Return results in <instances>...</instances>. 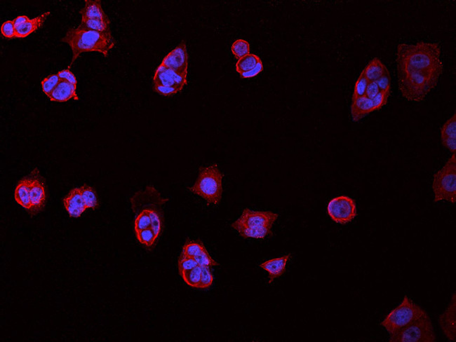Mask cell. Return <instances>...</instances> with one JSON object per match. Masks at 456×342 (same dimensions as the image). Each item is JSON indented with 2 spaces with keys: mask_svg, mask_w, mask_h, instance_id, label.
<instances>
[{
  "mask_svg": "<svg viewBox=\"0 0 456 342\" xmlns=\"http://www.w3.org/2000/svg\"><path fill=\"white\" fill-rule=\"evenodd\" d=\"M396 62L399 89L410 102H419L438 84L444 70L438 42L400 44Z\"/></svg>",
  "mask_w": 456,
  "mask_h": 342,
  "instance_id": "cell-1",
  "label": "cell"
},
{
  "mask_svg": "<svg viewBox=\"0 0 456 342\" xmlns=\"http://www.w3.org/2000/svg\"><path fill=\"white\" fill-rule=\"evenodd\" d=\"M61 41L68 44L73 52V58L68 69L71 68L78 57L87 52H98L108 57L110 50L115 47L116 40L112 32H100L81 27L68 29Z\"/></svg>",
  "mask_w": 456,
  "mask_h": 342,
  "instance_id": "cell-2",
  "label": "cell"
},
{
  "mask_svg": "<svg viewBox=\"0 0 456 342\" xmlns=\"http://www.w3.org/2000/svg\"><path fill=\"white\" fill-rule=\"evenodd\" d=\"M169 201V199L163 198L161 193L153 185H148L145 189L137 191L130 199L135 216L146 213L151 217V228L157 237L160 236L164 227L163 206Z\"/></svg>",
  "mask_w": 456,
  "mask_h": 342,
  "instance_id": "cell-3",
  "label": "cell"
},
{
  "mask_svg": "<svg viewBox=\"0 0 456 342\" xmlns=\"http://www.w3.org/2000/svg\"><path fill=\"white\" fill-rule=\"evenodd\" d=\"M223 175L216 163L199 168L198 178L195 185L188 189L207 201L208 205L219 204L223 194Z\"/></svg>",
  "mask_w": 456,
  "mask_h": 342,
  "instance_id": "cell-4",
  "label": "cell"
},
{
  "mask_svg": "<svg viewBox=\"0 0 456 342\" xmlns=\"http://www.w3.org/2000/svg\"><path fill=\"white\" fill-rule=\"evenodd\" d=\"M427 314L426 311L414 303L407 295H405L398 307L391 311L381 323L389 335H393L402 328Z\"/></svg>",
  "mask_w": 456,
  "mask_h": 342,
  "instance_id": "cell-5",
  "label": "cell"
},
{
  "mask_svg": "<svg viewBox=\"0 0 456 342\" xmlns=\"http://www.w3.org/2000/svg\"><path fill=\"white\" fill-rule=\"evenodd\" d=\"M432 190L434 202H456V155L452 154L445 165L434 175Z\"/></svg>",
  "mask_w": 456,
  "mask_h": 342,
  "instance_id": "cell-6",
  "label": "cell"
},
{
  "mask_svg": "<svg viewBox=\"0 0 456 342\" xmlns=\"http://www.w3.org/2000/svg\"><path fill=\"white\" fill-rule=\"evenodd\" d=\"M389 342H434V327L428 314H425L390 336Z\"/></svg>",
  "mask_w": 456,
  "mask_h": 342,
  "instance_id": "cell-7",
  "label": "cell"
},
{
  "mask_svg": "<svg viewBox=\"0 0 456 342\" xmlns=\"http://www.w3.org/2000/svg\"><path fill=\"white\" fill-rule=\"evenodd\" d=\"M327 212L336 223L346 225L357 216L356 201L347 196L335 197L328 203Z\"/></svg>",
  "mask_w": 456,
  "mask_h": 342,
  "instance_id": "cell-8",
  "label": "cell"
},
{
  "mask_svg": "<svg viewBox=\"0 0 456 342\" xmlns=\"http://www.w3.org/2000/svg\"><path fill=\"white\" fill-rule=\"evenodd\" d=\"M278 214L271 211H254L245 208L242 216L234 222L231 227L234 229L238 227L271 228L278 218Z\"/></svg>",
  "mask_w": 456,
  "mask_h": 342,
  "instance_id": "cell-9",
  "label": "cell"
},
{
  "mask_svg": "<svg viewBox=\"0 0 456 342\" xmlns=\"http://www.w3.org/2000/svg\"><path fill=\"white\" fill-rule=\"evenodd\" d=\"M28 177L30 185V197L31 202V208L29 210L32 216L42 211L45 208L46 198V189L45 180L40 176L37 168L34 169Z\"/></svg>",
  "mask_w": 456,
  "mask_h": 342,
  "instance_id": "cell-10",
  "label": "cell"
},
{
  "mask_svg": "<svg viewBox=\"0 0 456 342\" xmlns=\"http://www.w3.org/2000/svg\"><path fill=\"white\" fill-rule=\"evenodd\" d=\"M161 64L167 68L174 70L184 77H188V54L185 41H181L163 59Z\"/></svg>",
  "mask_w": 456,
  "mask_h": 342,
  "instance_id": "cell-11",
  "label": "cell"
},
{
  "mask_svg": "<svg viewBox=\"0 0 456 342\" xmlns=\"http://www.w3.org/2000/svg\"><path fill=\"white\" fill-rule=\"evenodd\" d=\"M439 324L444 335L449 341H456V294L452 295L451 302L445 311L440 315Z\"/></svg>",
  "mask_w": 456,
  "mask_h": 342,
  "instance_id": "cell-12",
  "label": "cell"
},
{
  "mask_svg": "<svg viewBox=\"0 0 456 342\" xmlns=\"http://www.w3.org/2000/svg\"><path fill=\"white\" fill-rule=\"evenodd\" d=\"M64 203L65 208L72 218H79L87 209L79 188L72 189L64 199Z\"/></svg>",
  "mask_w": 456,
  "mask_h": 342,
  "instance_id": "cell-13",
  "label": "cell"
},
{
  "mask_svg": "<svg viewBox=\"0 0 456 342\" xmlns=\"http://www.w3.org/2000/svg\"><path fill=\"white\" fill-rule=\"evenodd\" d=\"M77 87L67 81L60 80L54 90L52 91L49 98L51 101L65 102L73 98L79 100L77 94Z\"/></svg>",
  "mask_w": 456,
  "mask_h": 342,
  "instance_id": "cell-14",
  "label": "cell"
},
{
  "mask_svg": "<svg viewBox=\"0 0 456 342\" xmlns=\"http://www.w3.org/2000/svg\"><path fill=\"white\" fill-rule=\"evenodd\" d=\"M291 258V254L282 256V258H275L267 260L261 265L260 267L267 271L269 274V284L273 282L275 279L279 278L284 274L286 271V264Z\"/></svg>",
  "mask_w": 456,
  "mask_h": 342,
  "instance_id": "cell-15",
  "label": "cell"
},
{
  "mask_svg": "<svg viewBox=\"0 0 456 342\" xmlns=\"http://www.w3.org/2000/svg\"><path fill=\"white\" fill-rule=\"evenodd\" d=\"M85 7L79 11L81 18L111 23L102 8L100 0H85Z\"/></svg>",
  "mask_w": 456,
  "mask_h": 342,
  "instance_id": "cell-16",
  "label": "cell"
},
{
  "mask_svg": "<svg viewBox=\"0 0 456 342\" xmlns=\"http://www.w3.org/2000/svg\"><path fill=\"white\" fill-rule=\"evenodd\" d=\"M374 111L373 102L367 97L362 96L351 100V117L355 122H359Z\"/></svg>",
  "mask_w": 456,
  "mask_h": 342,
  "instance_id": "cell-17",
  "label": "cell"
},
{
  "mask_svg": "<svg viewBox=\"0 0 456 342\" xmlns=\"http://www.w3.org/2000/svg\"><path fill=\"white\" fill-rule=\"evenodd\" d=\"M49 15H50V11H47V12L41 14L40 16L36 17L35 18L30 19L28 22L16 28V38L28 37L30 34L40 29L42 27H43L44 24Z\"/></svg>",
  "mask_w": 456,
  "mask_h": 342,
  "instance_id": "cell-18",
  "label": "cell"
},
{
  "mask_svg": "<svg viewBox=\"0 0 456 342\" xmlns=\"http://www.w3.org/2000/svg\"><path fill=\"white\" fill-rule=\"evenodd\" d=\"M15 200L24 208L27 209L28 211L31 208L30 197V185L28 177H25L19 181L18 185L15 190Z\"/></svg>",
  "mask_w": 456,
  "mask_h": 342,
  "instance_id": "cell-19",
  "label": "cell"
},
{
  "mask_svg": "<svg viewBox=\"0 0 456 342\" xmlns=\"http://www.w3.org/2000/svg\"><path fill=\"white\" fill-rule=\"evenodd\" d=\"M388 70L381 61V59L374 58L368 62L362 72L368 81L370 82L377 81Z\"/></svg>",
  "mask_w": 456,
  "mask_h": 342,
  "instance_id": "cell-20",
  "label": "cell"
},
{
  "mask_svg": "<svg viewBox=\"0 0 456 342\" xmlns=\"http://www.w3.org/2000/svg\"><path fill=\"white\" fill-rule=\"evenodd\" d=\"M153 84L175 87V88L178 89L177 84L175 82L170 74L167 71V68L165 67L161 63L159 65V67L156 70L155 76H154L153 78Z\"/></svg>",
  "mask_w": 456,
  "mask_h": 342,
  "instance_id": "cell-21",
  "label": "cell"
},
{
  "mask_svg": "<svg viewBox=\"0 0 456 342\" xmlns=\"http://www.w3.org/2000/svg\"><path fill=\"white\" fill-rule=\"evenodd\" d=\"M206 250V248L200 239H197L196 241L187 239L185 244L182 246L181 253L190 258H195Z\"/></svg>",
  "mask_w": 456,
  "mask_h": 342,
  "instance_id": "cell-22",
  "label": "cell"
},
{
  "mask_svg": "<svg viewBox=\"0 0 456 342\" xmlns=\"http://www.w3.org/2000/svg\"><path fill=\"white\" fill-rule=\"evenodd\" d=\"M239 235L244 239H264L267 236L273 234L271 228H247L238 227L236 229Z\"/></svg>",
  "mask_w": 456,
  "mask_h": 342,
  "instance_id": "cell-23",
  "label": "cell"
},
{
  "mask_svg": "<svg viewBox=\"0 0 456 342\" xmlns=\"http://www.w3.org/2000/svg\"><path fill=\"white\" fill-rule=\"evenodd\" d=\"M261 60V59L257 55L250 54L247 56L243 57V58L237 60L235 67H236V71L238 72L239 75L244 73L248 71H250L253 68L257 66L258 62Z\"/></svg>",
  "mask_w": 456,
  "mask_h": 342,
  "instance_id": "cell-24",
  "label": "cell"
},
{
  "mask_svg": "<svg viewBox=\"0 0 456 342\" xmlns=\"http://www.w3.org/2000/svg\"><path fill=\"white\" fill-rule=\"evenodd\" d=\"M79 189H80L81 197H82L87 208H91L94 210L98 208L99 204H98L96 193L94 188L85 185L82 187H79Z\"/></svg>",
  "mask_w": 456,
  "mask_h": 342,
  "instance_id": "cell-25",
  "label": "cell"
},
{
  "mask_svg": "<svg viewBox=\"0 0 456 342\" xmlns=\"http://www.w3.org/2000/svg\"><path fill=\"white\" fill-rule=\"evenodd\" d=\"M180 276L188 286L199 289L201 276V267L197 265L191 270L185 271Z\"/></svg>",
  "mask_w": 456,
  "mask_h": 342,
  "instance_id": "cell-26",
  "label": "cell"
},
{
  "mask_svg": "<svg viewBox=\"0 0 456 342\" xmlns=\"http://www.w3.org/2000/svg\"><path fill=\"white\" fill-rule=\"evenodd\" d=\"M110 24L111 23L102 22L99 20L81 18V24L79 26L81 27L87 28V29L95 30V31L110 32H111Z\"/></svg>",
  "mask_w": 456,
  "mask_h": 342,
  "instance_id": "cell-27",
  "label": "cell"
},
{
  "mask_svg": "<svg viewBox=\"0 0 456 342\" xmlns=\"http://www.w3.org/2000/svg\"><path fill=\"white\" fill-rule=\"evenodd\" d=\"M136 237L138 241L148 249L153 248L158 239L152 228L136 232Z\"/></svg>",
  "mask_w": 456,
  "mask_h": 342,
  "instance_id": "cell-28",
  "label": "cell"
},
{
  "mask_svg": "<svg viewBox=\"0 0 456 342\" xmlns=\"http://www.w3.org/2000/svg\"><path fill=\"white\" fill-rule=\"evenodd\" d=\"M232 53L234 56L239 60L243 57L250 54V45L244 39H239L233 44L231 47Z\"/></svg>",
  "mask_w": 456,
  "mask_h": 342,
  "instance_id": "cell-29",
  "label": "cell"
},
{
  "mask_svg": "<svg viewBox=\"0 0 456 342\" xmlns=\"http://www.w3.org/2000/svg\"><path fill=\"white\" fill-rule=\"evenodd\" d=\"M456 138V115L454 114L441 129V139Z\"/></svg>",
  "mask_w": 456,
  "mask_h": 342,
  "instance_id": "cell-30",
  "label": "cell"
},
{
  "mask_svg": "<svg viewBox=\"0 0 456 342\" xmlns=\"http://www.w3.org/2000/svg\"><path fill=\"white\" fill-rule=\"evenodd\" d=\"M59 81L60 79L57 74L49 75L42 81V88H43V92L48 96V98L57 85L58 84Z\"/></svg>",
  "mask_w": 456,
  "mask_h": 342,
  "instance_id": "cell-31",
  "label": "cell"
},
{
  "mask_svg": "<svg viewBox=\"0 0 456 342\" xmlns=\"http://www.w3.org/2000/svg\"><path fill=\"white\" fill-rule=\"evenodd\" d=\"M368 83H369V81H368V79H366L362 72L360 77L357 79L356 83H355L354 93H353V97H351V100L360 98V97L365 96Z\"/></svg>",
  "mask_w": 456,
  "mask_h": 342,
  "instance_id": "cell-32",
  "label": "cell"
},
{
  "mask_svg": "<svg viewBox=\"0 0 456 342\" xmlns=\"http://www.w3.org/2000/svg\"><path fill=\"white\" fill-rule=\"evenodd\" d=\"M197 265H197V262L195 261L194 258H190V256L180 253L178 261V273H179L180 275H181L185 271L191 270L193 268L197 267Z\"/></svg>",
  "mask_w": 456,
  "mask_h": 342,
  "instance_id": "cell-33",
  "label": "cell"
},
{
  "mask_svg": "<svg viewBox=\"0 0 456 342\" xmlns=\"http://www.w3.org/2000/svg\"><path fill=\"white\" fill-rule=\"evenodd\" d=\"M134 229L135 231H142V230L151 228L152 220L151 217L146 213H140L135 216Z\"/></svg>",
  "mask_w": 456,
  "mask_h": 342,
  "instance_id": "cell-34",
  "label": "cell"
},
{
  "mask_svg": "<svg viewBox=\"0 0 456 342\" xmlns=\"http://www.w3.org/2000/svg\"><path fill=\"white\" fill-rule=\"evenodd\" d=\"M201 267V276L199 289H208L212 286L213 281H214V277H213L212 271H211V267Z\"/></svg>",
  "mask_w": 456,
  "mask_h": 342,
  "instance_id": "cell-35",
  "label": "cell"
},
{
  "mask_svg": "<svg viewBox=\"0 0 456 342\" xmlns=\"http://www.w3.org/2000/svg\"><path fill=\"white\" fill-rule=\"evenodd\" d=\"M194 259L197 262V265L200 266V267H212L219 266V263H218V262H216L213 259L207 250L202 252L199 255L197 256Z\"/></svg>",
  "mask_w": 456,
  "mask_h": 342,
  "instance_id": "cell-36",
  "label": "cell"
},
{
  "mask_svg": "<svg viewBox=\"0 0 456 342\" xmlns=\"http://www.w3.org/2000/svg\"><path fill=\"white\" fill-rule=\"evenodd\" d=\"M390 95L391 93L380 91L379 94L376 95V96L374 97L373 99H372V102H373L375 111L376 110H380L382 109L384 106L386 105Z\"/></svg>",
  "mask_w": 456,
  "mask_h": 342,
  "instance_id": "cell-37",
  "label": "cell"
},
{
  "mask_svg": "<svg viewBox=\"0 0 456 342\" xmlns=\"http://www.w3.org/2000/svg\"><path fill=\"white\" fill-rule=\"evenodd\" d=\"M2 35L7 39L16 38V28H15L13 20H7L2 25Z\"/></svg>",
  "mask_w": 456,
  "mask_h": 342,
  "instance_id": "cell-38",
  "label": "cell"
},
{
  "mask_svg": "<svg viewBox=\"0 0 456 342\" xmlns=\"http://www.w3.org/2000/svg\"><path fill=\"white\" fill-rule=\"evenodd\" d=\"M153 89L155 93L165 97L172 96L180 93L179 90L175 87H164L161 85L153 84Z\"/></svg>",
  "mask_w": 456,
  "mask_h": 342,
  "instance_id": "cell-39",
  "label": "cell"
},
{
  "mask_svg": "<svg viewBox=\"0 0 456 342\" xmlns=\"http://www.w3.org/2000/svg\"><path fill=\"white\" fill-rule=\"evenodd\" d=\"M376 82L379 87L380 91L391 93V77L389 71L384 74Z\"/></svg>",
  "mask_w": 456,
  "mask_h": 342,
  "instance_id": "cell-40",
  "label": "cell"
},
{
  "mask_svg": "<svg viewBox=\"0 0 456 342\" xmlns=\"http://www.w3.org/2000/svg\"><path fill=\"white\" fill-rule=\"evenodd\" d=\"M57 75H58V77H59L60 80L67 81L68 82L77 87V78H76L75 75H74L73 72L70 71V69H68H68L63 70L61 71L58 72Z\"/></svg>",
  "mask_w": 456,
  "mask_h": 342,
  "instance_id": "cell-41",
  "label": "cell"
},
{
  "mask_svg": "<svg viewBox=\"0 0 456 342\" xmlns=\"http://www.w3.org/2000/svg\"><path fill=\"white\" fill-rule=\"evenodd\" d=\"M263 64L262 60H260L255 68H253L250 71L244 72V73L240 74V77L242 79H248V78L255 77L256 76L259 75L260 72L263 71Z\"/></svg>",
  "mask_w": 456,
  "mask_h": 342,
  "instance_id": "cell-42",
  "label": "cell"
},
{
  "mask_svg": "<svg viewBox=\"0 0 456 342\" xmlns=\"http://www.w3.org/2000/svg\"><path fill=\"white\" fill-rule=\"evenodd\" d=\"M380 92V89L378 87L376 81H370L368 83L367 89H366V94L365 96L367 97L369 99H373L374 97Z\"/></svg>",
  "mask_w": 456,
  "mask_h": 342,
  "instance_id": "cell-43",
  "label": "cell"
},
{
  "mask_svg": "<svg viewBox=\"0 0 456 342\" xmlns=\"http://www.w3.org/2000/svg\"><path fill=\"white\" fill-rule=\"evenodd\" d=\"M442 140V143L444 147L449 150L452 154H455L456 151V138H446Z\"/></svg>",
  "mask_w": 456,
  "mask_h": 342,
  "instance_id": "cell-44",
  "label": "cell"
},
{
  "mask_svg": "<svg viewBox=\"0 0 456 342\" xmlns=\"http://www.w3.org/2000/svg\"><path fill=\"white\" fill-rule=\"evenodd\" d=\"M30 18H28L27 16H19L17 17V18L14 19L13 22H14L15 28H17L18 27V26L24 24L25 23L28 22Z\"/></svg>",
  "mask_w": 456,
  "mask_h": 342,
  "instance_id": "cell-45",
  "label": "cell"
}]
</instances>
